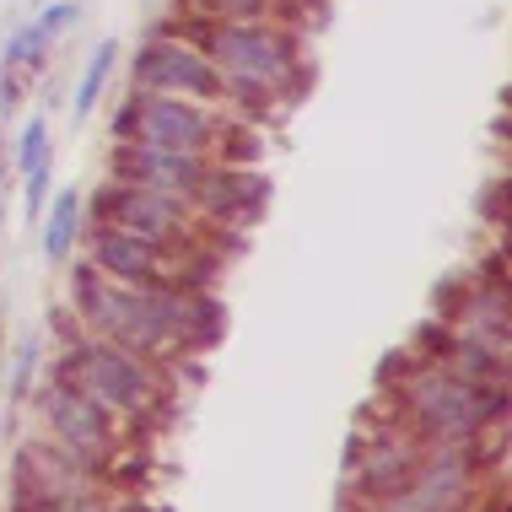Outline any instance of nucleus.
Segmentation results:
<instances>
[{"instance_id":"26","label":"nucleus","mask_w":512,"mask_h":512,"mask_svg":"<svg viewBox=\"0 0 512 512\" xmlns=\"http://www.w3.org/2000/svg\"><path fill=\"white\" fill-rule=\"evenodd\" d=\"M0 71H6V65H0Z\"/></svg>"},{"instance_id":"7","label":"nucleus","mask_w":512,"mask_h":512,"mask_svg":"<svg viewBox=\"0 0 512 512\" xmlns=\"http://www.w3.org/2000/svg\"><path fill=\"white\" fill-rule=\"evenodd\" d=\"M130 92H168V98L221 103V76L195 44L146 33V44L130 54Z\"/></svg>"},{"instance_id":"14","label":"nucleus","mask_w":512,"mask_h":512,"mask_svg":"<svg viewBox=\"0 0 512 512\" xmlns=\"http://www.w3.org/2000/svg\"><path fill=\"white\" fill-rule=\"evenodd\" d=\"M114 65H119V44H114V38H103V44L87 54V65H81L76 98H71L76 124H87V119H92V108L103 103V87H108V76H114Z\"/></svg>"},{"instance_id":"9","label":"nucleus","mask_w":512,"mask_h":512,"mask_svg":"<svg viewBox=\"0 0 512 512\" xmlns=\"http://www.w3.org/2000/svg\"><path fill=\"white\" fill-rule=\"evenodd\" d=\"M205 173H211V157H195V151H168V146H146V141H108V173L103 178L157 189V195L189 205V211H195Z\"/></svg>"},{"instance_id":"18","label":"nucleus","mask_w":512,"mask_h":512,"mask_svg":"<svg viewBox=\"0 0 512 512\" xmlns=\"http://www.w3.org/2000/svg\"><path fill=\"white\" fill-rule=\"evenodd\" d=\"M54 162H44V168H33V173H22V221L27 227H38L49 211V200H54Z\"/></svg>"},{"instance_id":"8","label":"nucleus","mask_w":512,"mask_h":512,"mask_svg":"<svg viewBox=\"0 0 512 512\" xmlns=\"http://www.w3.org/2000/svg\"><path fill=\"white\" fill-rule=\"evenodd\" d=\"M33 415H38V432H49L54 442H71V448H87V453H103V459H114L119 453V432L124 426L108 415L98 399H87L81 389H71V383L60 378H44L33 383Z\"/></svg>"},{"instance_id":"23","label":"nucleus","mask_w":512,"mask_h":512,"mask_svg":"<svg viewBox=\"0 0 512 512\" xmlns=\"http://www.w3.org/2000/svg\"><path fill=\"white\" fill-rule=\"evenodd\" d=\"M22 98H27V81H22V71H0V119H11V114H17Z\"/></svg>"},{"instance_id":"1","label":"nucleus","mask_w":512,"mask_h":512,"mask_svg":"<svg viewBox=\"0 0 512 512\" xmlns=\"http://www.w3.org/2000/svg\"><path fill=\"white\" fill-rule=\"evenodd\" d=\"M65 308L81 318L87 335H103L146 362L168 367L195 351H211L227 329L216 292H141V286H114L92 259L65 265Z\"/></svg>"},{"instance_id":"24","label":"nucleus","mask_w":512,"mask_h":512,"mask_svg":"<svg viewBox=\"0 0 512 512\" xmlns=\"http://www.w3.org/2000/svg\"><path fill=\"white\" fill-rule=\"evenodd\" d=\"M362 453H367V432L356 426V432H345V448H340V486L356 475V464H362Z\"/></svg>"},{"instance_id":"6","label":"nucleus","mask_w":512,"mask_h":512,"mask_svg":"<svg viewBox=\"0 0 512 512\" xmlns=\"http://www.w3.org/2000/svg\"><path fill=\"white\" fill-rule=\"evenodd\" d=\"M130 98V141L168 146V151H195L216 162V141L227 130V108L200 103V98H168V92H124Z\"/></svg>"},{"instance_id":"16","label":"nucleus","mask_w":512,"mask_h":512,"mask_svg":"<svg viewBox=\"0 0 512 512\" xmlns=\"http://www.w3.org/2000/svg\"><path fill=\"white\" fill-rule=\"evenodd\" d=\"M44 162H54V135H49V119L44 114H33L17 130V146H11V173H33V168H44Z\"/></svg>"},{"instance_id":"10","label":"nucleus","mask_w":512,"mask_h":512,"mask_svg":"<svg viewBox=\"0 0 512 512\" xmlns=\"http://www.w3.org/2000/svg\"><path fill=\"white\" fill-rule=\"evenodd\" d=\"M270 205V178L259 168H232V162H211L200 195H195V216L205 221L211 232H232L238 227H254Z\"/></svg>"},{"instance_id":"2","label":"nucleus","mask_w":512,"mask_h":512,"mask_svg":"<svg viewBox=\"0 0 512 512\" xmlns=\"http://www.w3.org/2000/svg\"><path fill=\"white\" fill-rule=\"evenodd\" d=\"M507 405H512L507 389H475V383H459L453 372L426 362H415V372L394 394H378L383 426H399L421 448H432V442H486L507 432Z\"/></svg>"},{"instance_id":"13","label":"nucleus","mask_w":512,"mask_h":512,"mask_svg":"<svg viewBox=\"0 0 512 512\" xmlns=\"http://www.w3.org/2000/svg\"><path fill=\"white\" fill-rule=\"evenodd\" d=\"M173 11L195 22H265V17L286 22V0H173Z\"/></svg>"},{"instance_id":"12","label":"nucleus","mask_w":512,"mask_h":512,"mask_svg":"<svg viewBox=\"0 0 512 512\" xmlns=\"http://www.w3.org/2000/svg\"><path fill=\"white\" fill-rule=\"evenodd\" d=\"M507 356L512 351H502V345L459 335L453 351L442 356V372H453L459 383H475V389H507Z\"/></svg>"},{"instance_id":"17","label":"nucleus","mask_w":512,"mask_h":512,"mask_svg":"<svg viewBox=\"0 0 512 512\" xmlns=\"http://www.w3.org/2000/svg\"><path fill=\"white\" fill-rule=\"evenodd\" d=\"M453 340H459V335H453V324L432 313V318H421V324L410 329V356H415V362H426V367H442V356L453 351Z\"/></svg>"},{"instance_id":"4","label":"nucleus","mask_w":512,"mask_h":512,"mask_svg":"<svg viewBox=\"0 0 512 512\" xmlns=\"http://www.w3.org/2000/svg\"><path fill=\"white\" fill-rule=\"evenodd\" d=\"M81 221L87 227H108V232H124V238H141L151 248H168V254H216V243H227L221 232H211L205 221L178 205L157 189H141V184H124V178H103L92 195H81Z\"/></svg>"},{"instance_id":"19","label":"nucleus","mask_w":512,"mask_h":512,"mask_svg":"<svg viewBox=\"0 0 512 512\" xmlns=\"http://www.w3.org/2000/svg\"><path fill=\"white\" fill-rule=\"evenodd\" d=\"M81 17H87V6H81V0H38V17L33 22L44 27L54 44H60L71 27H81Z\"/></svg>"},{"instance_id":"15","label":"nucleus","mask_w":512,"mask_h":512,"mask_svg":"<svg viewBox=\"0 0 512 512\" xmlns=\"http://www.w3.org/2000/svg\"><path fill=\"white\" fill-rule=\"evenodd\" d=\"M49 49H54V38L44 33V27L38 22H17L11 27V38H6V49H0V65H6V71H38V65L49 60Z\"/></svg>"},{"instance_id":"22","label":"nucleus","mask_w":512,"mask_h":512,"mask_svg":"<svg viewBox=\"0 0 512 512\" xmlns=\"http://www.w3.org/2000/svg\"><path fill=\"white\" fill-rule=\"evenodd\" d=\"M38 362H44V351H38V340H27L22 351H17V367H11V399H22L33 394V378H38Z\"/></svg>"},{"instance_id":"11","label":"nucleus","mask_w":512,"mask_h":512,"mask_svg":"<svg viewBox=\"0 0 512 512\" xmlns=\"http://www.w3.org/2000/svg\"><path fill=\"white\" fill-rule=\"evenodd\" d=\"M81 189L76 184H60L54 189V200H49V211L44 221H38V243H44V259L54 270H65L76 259V248H81Z\"/></svg>"},{"instance_id":"20","label":"nucleus","mask_w":512,"mask_h":512,"mask_svg":"<svg viewBox=\"0 0 512 512\" xmlns=\"http://www.w3.org/2000/svg\"><path fill=\"white\" fill-rule=\"evenodd\" d=\"M6 512H114V496H60V502H6Z\"/></svg>"},{"instance_id":"3","label":"nucleus","mask_w":512,"mask_h":512,"mask_svg":"<svg viewBox=\"0 0 512 512\" xmlns=\"http://www.w3.org/2000/svg\"><path fill=\"white\" fill-rule=\"evenodd\" d=\"M49 378L71 383L87 399L114 415V421H151L168 399V367L146 362V356L124 351V345L103 340V335H81L71 345H60L49 362Z\"/></svg>"},{"instance_id":"25","label":"nucleus","mask_w":512,"mask_h":512,"mask_svg":"<svg viewBox=\"0 0 512 512\" xmlns=\"http://www.w3.org/2000/svg\"><path fill=\"white\" fill-rule=\"evenodd\" d=\"M114 512H168V507H146V502H114Z\"/></svg>"},{"instance_id":"5","label":"nucleus","mask_w":512,"mask_h":512,"mask_svg":"<svg viewBox=\"0 0 512 512\" xmlns=\"http://www.w3.org/2000/svg\"><path fill=\"white\" fill-rule=\"evenodd\" d=\"M60 496H114V459L33 432L11 453V502H60Z\"/></svg>"},{"instance_id":"21","label":"nucleus","mask_w":512,"mask_h":512,"mask_svg":"<svg viewBox=\"0 0 512 512\" xmlns=\"http://www.w3.org/2000/svg\"><path fill=\"white\" fill-rule=\"evenodd\" d=\"M410 372H415V356H410V345H394V351L378 362V372H372V389H378V394H394L399 383L410 378Z\"/></svg>"}]
</instances>
